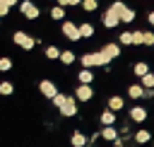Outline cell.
<instances>
[{"instance_id": "1", "label": "cell", "mask_w": 154, "mask_h": 147, "mask_svg": "<svg viewBox=\"0 0 154 147\" xmlns=\"http://www.w3.org/2000/svg\"><path fill=\"white\" fill-rule=\"evenodd\" d=\"M12 41H14L22 51H34V46L38 43L36 36H31V34H26V31H22V29H17V31L12 34Z\"/></svg>"}, {"instance_id": "2", "label": "cell", "mask_w": 154, "mask_h": 147, "mask_svg": "<svg viewBox=\"0 0 154 147\" xmlns=\"http://www.w3.org/2000/svg\"><path fill=\"white\" fill-rule=\"evenodd\" d=\"M60 31H63V36H65L67 41H82L79 24H75V22H70V19H63V24H60Z\"/></svg>"}, {"instance_id": "3", "label": "cell", "mask_w": 154, "mask_h": 147, "mask_svg": "<svg viewBox=\"0 0 154 147\" xmlns=\"http://www.w3.org/2000/svg\"><path fill=\"white\" fill-rule=\"evenodd\" d=\"M19 12H22V17H24V19H29V22L38 19V14H41L38 5H36V2H31V0H22V2H19Z\"/></svg>"}, {"instance_id": "4", "label": "cell", "mask_w": 154, "mask_h": 147, "mask_svg": "<svg viewBox=\"0 0 154 147\" xmlns=\"http://www.w3.org/2000/svg\"><path fill=\"white\" fill-rule=\"evenodd\" d=\"M58 113H60L63 118H72V116H77V96L72 94V96H70V99L58 108Z\"/></svg>"}, {"instance_id": "5", "label": "cell", "mask_w": 154, "mask_h": 147, "mask_svg": "<svg viewBox=\"0 0 154 147\" xmlns=\"http://www.w3.org/2000/svg\"><path fill=\"white\" fill-rule=\"evenodd\" d=\"M101 24H103L106 29H116V27H118V24H123V22H120V17H118V14L108 7V10L101 14Z\"/></svg>"}, {"instance_id": "6", "label": "cell", "mask_w": 154, "mask_h": 147, "mask_svg": "<svg viewBox=\"0 0 154 147\" xmlns=\"http://www.w3.org/2000/svg\"><path fill=\"white\" fill-rule=\"evenodd\" d=\"M75 96H77V101H91L94 99V89H91V84H77V89H75Z\"/></svg>"}, {"instance_id": "7", "label": "cell", "mask_w": 154, "mask_h": 147, "mask_svg": "<svg viewBox=\"0 0 154 147\" xmlns=\"http://www.w3.org/2000/svg\"><path fill=\"white\" fill-rule=\"evenodd\" d=\"M99 137L106 140V142H116V140L120 137V128H116V125H103V128L99 130Z\"/></svg>"}, {"instance_id": "8", "label": "cell", "mask_w": 154, "mask_h": 147, "mask_svg": "<svg viewBox=\"0 0 154 147\" xmlns=\"http://www.w3.org/2000/svg\"><path fill=\"white\" fill-rule=\"evenodd\" d=\"M128 118H130L132 123H144V120H147V108L140 106V104H135V106L128 111Z\"/></svg>"}, {"instance_id": "9", "label": "cell", "mask_w": 154, "mask_h": 147, "mask_svg": "<svg viewBox=\"0 0 154 147\" xmlns=\"http://www.w3.org/2000/svg\"><path fill=\"white\" fill-rule=\"evenodd\" d=\"M38 92H41L46 99H53V96L58 94V87H55V82H51V80H41V82H38Z\"/></svg>"}, {"instance_id": "10", "label": "cell", "mask_w": 154, "mask_h": 147, "mask_svg": "<svg viewBox=\"0 0 154 147\" xmlns=\"http://www.w3.org/2000/svg\"><path fill=\"white\" fill-rule=\"evenodd\" d=\"M70 145H72V147H89V137H87L82 130H75V133L70 135Z\"/></svg>"}, {"instance_id": "11", "label": "cell", "mask_w": 154, "mask_h": 147, "mask_svg": "<svg viewBox=\"0 0 154 147\" xmlns=\"http://www.w3.org/2000/svg\"><path fill=\"white\" fill-rule=\"evenodd\" d=\"M128 96H130V99H144V96H147L144 84H142V82H140V84H130V87H128Z\"/></svg>"}, {"instance_id": "12", "label": "cell", "mask_w": 154, "mask_h": 147, "mask_svg": "<svg viewBox=\"0 0 154 147\" xmlns=\"http://www.w3.org/2000/svg\"><path fill=\"white\" fill-rule=\"evenodd\" d=\"M152 140V133L147 130V128H140V130H135V135H132V142L135 145H147Z\"/></svg>"}, {"instance_id": "13", "label": "cell", "mask_w": 154, "mask_h": 147, "mask_svg": "<svg viewBox=\"0 0 154 147\" xmlns=\"http://www.w3.org/2000/svg\"><path fill=\"white\" fill-rule=\"evenodd\" d=\"M106 106H108V108H113V111L118 113V111H123V108H125V99H123V96H118V94H113V96H108Z\"/></svg>"}, {"instance_id": "14", "label": "cell", "mask_w": 154, "mask_h": 147, "mask_svg": "<svg viewBox=\"0 0 154 147\" xmlns=\"http://www.w3.org/2000/svg\"><path fill=\"white\" fill-rule=\"evenodd\" d=\"M79 63H82V67H99L96 65V51H89V53L79 55Z\"/></svg>"}, {"instance_id": "15", "label": "cell", "mask_w": 154, "mask_h": 147, "mask_svg": "<svg viewBox=\"0 0 154 147\" xmlns=\"http://www.w3.org/2000/svg\"><path fill=\"white\" fill-rule=\"evenodd\" d=\"M99 120H101V125H116V111L106 106V111H101Z\"/></svg>"}, {"instance_id": "16", "label": "cell", "mask_w": 154, "mask_h": 147, "mask_svg": "<svg viewBox=\"0 0 154 147\" xmlns=\"http://www.w3.org/2000/svg\"><path fill=\"white\" fill-rule=\"evenodd\" d=\"M77 82H82V84H91V82H94V72H91V67H82V70L77 72Z\"/></svg>"}, {"instance_id": "17", "label": "cell", "mask_w": 154, "mask_h": 147, "mask_svg": "<svg viewBox=\"0 0 154 147\" xmlns=\"http://www.w3.org/2000/svg\"><path fill=\"white\" fill-rule=\"evenodd\" d=\"M79 34H82V39H91V36L96 34V29H94L91 22H82V24H79Z\"/></svg>"}, {"instance_id": "18", "label": "cell", "mask_w": 154, "mask_h": 147, "mask_svg": "<svg viewBox=\"0 0 154 147\" xmlns=\"http://www.w3.org/2000/svg\"><path fill=\"white\" fill-rule=\"evenodd\" d=\"M135 17H137V12H135L132 7H125V10L120 12V22H123V24H132Z\"/></svg>"}, {"instance_id": "19", "label": "cell", "mask_w": 154, "mask_h": 147, "mask_svg": "<svg viewBox=\"0 0 154 147\" xmlns=\"http://www.w3.org/2000/svg\"><path fill=\"white\" fill-rule=\"evenodd\" d=\"M118 43H120V46H135V34H132V31H120Z\"/></svg>"}, {"instance_id": "20", "label": "cell", "mask_w": 154, "mask_h": 147, "mask_svg": "<svg viewBox=\"0 0 154 147\" xmlns=\"http://www.w3.org/2000/svg\"><path fill=\"white\" fill-rule=\"evenodd\" d=\"M132 72H135V77H142V75L149 72V65L144 60H137V63H132Z\"/></svg>"}, {"instance_id": "21", "label": "cell", "mask_w": 154, "mask_h": 147, "mask_svg": "<svg viewBox=\"0 0 154 147\" xmlns=\"http://www.w3.org/2000/svg\"><path fill=\"white\" fill-rule=\"evenodd\" d=\"M51 19L63 22V19H65V7H63V5H53V7H51Z\"/></svg>"}, {"instance_id": "22", "label": "cell", "mask_w": 154, "mask_h": 147, "mask_svg": "<svg viewBox=\"0 0 154 147\" xmlns=\"http://www.w3.org/2000/svg\"><path fill=\"white\" fill-rule=\"evenodd\" d=\"M46 58L48 60H60V53H63V48H58V46H46Z\"/></svg>"}, {"instance_id": "23", "label": "cell", "mask_w": 154, "mask_h": 147, "mask_svg": "<svg viewBox=\"0 0 154 147\" xmlns=\"http://www.w3.org/2000/svg\"><path fill=\"white\" fill-rule=\"evenodd\" d=\"M101 48H103L111 58H118V55H120V43H103Z\"/></svg>"}, {"instance_id": "24", "label": "cell", "mask_w": 154, "mask_h": 147, "mask_svg": "<svg viewBox=\"0 0 154 147\" xmlns=\"http://www.w3.org/2000/svg\"><path fill=\"white\" fill-rule=\"evenodd\" d=\"M75 60H77V55H75V51H67V48H65V51L60 53V63H63V65H72Z\"/></svg>"}, {"instance_id": "25", "label": "cell", "mask_w": 154, "mask_h": 147, "mask_svg": "<svg viewBox=\"0 0 154 147\" xmlns=\"http://www.w3.org/2000/svg\"><path fill=\"white\" fill-rule=\"evenodd\" d=\"M12 92H14V84L7 82V80H2V82H0V96H10Z\"/></svg>"}, {"instance_id": "26", "label": "cell", "mask_w": 154, "mask_h": 147, "mask_svg": "<svg viewBox=\"0 0 154 147\" xmlns=\"http://www.w3.org/2000/svg\"><path fill=\"white\" fill-rule=\"evenodd\" d=\"M140 82L144 84V89H154V72H147L140 77Z\"/></svg>"}, {"instance_id": "27", "label": "cell", "mask_w": 154, "mask_h": 147, "mask_svg": "<svg viewBox=\"0 0 154 147\" xmlns=\"http://www.w3.org/2000/svg\"><path fill=\"white\" fill-rule=\"evenodd\" d=\"M12 70V58L10 55H0V72H10Z\"/></svg>"}, {"instance_id": "28", "label": "cell", "mask_w": 154, "mask_h": 147, "mask_svg": "<svg viewBox=\"0 0 154 147\" xmlns=\"http://www.w3.org/2000/svg\"><path fill=\"white\" fill-rule=\"evenodd\" d=\"M84 12H94V10H99V0H82V5H79Z\"/></svg>"}, {"instance_id": "29", "label": "cell", "mask_w": 154, "mask_h": 147, "mask_svg": "<svg viewBox=\"0 0 154 147\" xmlns=\"http://www.w3.org/2000/svg\"><path fill=\"white\" fill-rule=\"evenodd\" d=\"M67 99H70V94H60V92H58V94H55L51 101H53V106H55V108H60V106H63Z\"/></svg>"}, {"instance_id": "30", "label": "cell", "mask_w": 154, "mask_h": 147, "mask_svg": "<svg viewBox=\"0 0 154 147\" xmlns=\"http://www.w3.org/2000/svg\"><path fill=\"white\" fill-rule=\"evenodd\" d=\"M144 46H154V31H144Z\"/></svg>"}, {"instance_id": "31", "label": "cell", "mask_w": 154, "mask_h": 147, "mask_svg": "<svg viewBox=\"0 0 154 147\" xmlns=\"http://www.w3.org/2000/svg\"><path fill=\"white\" fill-rule=\"evenodd\" d=\"M7 14H10V5L0 2V17H7Z\"/></svg>"}, {"instance_id": "32", "label": "cell", "mask_w": 154, "mask_h": 147, "mask_svg": "<svg viewBox=\"0 0 154 147\" xmlns=\"http://www.w3.org/2000/svg\"><path fill=\"white\" fill-rule=\"evenodd\" d=\"M0 2H5V5H10V7H14V5H19V0H0Z\"/></svg>"}, {"instance_id": "33", "label": "cell", "mask_w": 154, "mask_h": 147, "mask_svg": "<svg viewBox=\"0 0 154 147\" xmlns=\"http://www.w3.org/2000/svg\"><path fill=\"white\" fill-rule=\"evenodd\" d=\"M147 22H149V24H152V27H154V10H152V12H149V14H147Z\"/></svg>"}, {"instance_id": "34", "label": "cell", "mask_w": 154, "mask_h": 147, "mask_svg": "<svg viewBox=\"0 0 154 147\" xmlns=\"http://www.w3.org/2000/svg\"><path fill=\"white\" fill-rule=\"evenodd\" d=\"M0 24H2V17H0Z\"/></svg>"}]
</instances>
